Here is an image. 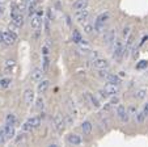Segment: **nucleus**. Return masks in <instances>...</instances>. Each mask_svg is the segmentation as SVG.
<instances>
[{"label":"nucleus","mask_w":148,"mask_h":147,"mask_svg":"<svg viewBox=\"0 0 148 147\" xmlns=\"http://www.w3.org/2000/svg\"><path fill=\"white\" fill-rule=\"evenodd\" d=\"M109 17H110L109 12H103V13H101L100 16H97L96 22H95V30L97 32V33L103 32V29H105V24L108 22Z\"/></svg>","instance_id":"f257e3e1"},{"label":"nucleus","mask_w":148,"mask_h":147,"mask_svg":"<svg viewBox=\"0 0 148 147\" xmlns=\"http://www.w3.org/2000/svg\"><path fill=\"white\" fill-rule=\"evenodd\" d=\"M125 55V46L121 39H115L114 41V53H113V58L115 61H121L122 57Z\"/></svg>","instance_id":"f03ea898"},{"label":"nucleus","mask_w":148,"mask_h":147,"mask_svg":"<svg viewBox=\"0 0 148 147\" xmlns=\"http://www.w3.org/2000/svg\"><path fill=\"white\" fill-rule=\"evenodd\" d=\"M41 125V118L39 117H32L23 125V131H32L33 129H37Z\"/></svg>","instance_id":"7ed1b4c3"},{"label":"nucleus","mask_w":148,"mask_h":147,"mask_svg":"<svg viewBox=\"0 0 148 147\" xmlns=\"http://www.w3.org/2000/svg\"><path fill=\"white\" fill-rule=\"evenodd\" d=\"M53 124H54V128H55V130L58 131V133H62V131L64 130L66 121H64V118H63V116H62L60 113H58L55 117H54Z\"/></svg>","instance_id":"20e7f679"},{"label":"nucleus","mask_w":148,"mask_h":147,"mask_svg":"<svg viewBox=\"0 0 148 147\" xmlns=\"http://www.w3.org/2000/svg\"><path fill=\"white\" fill-rule=\"evenodd\" d=\"M1 34H3V42L5 45H13L17 41V34L12 30L1 32Z\"/></svg>","instance_id":"39448f33"},{"label":"nucleus","mask_w":148,"mask_h":147,"mask_svg":"<svg viewBox=\"0 0 148 147\" xmlns=\"http://www.w3.org/2000/svg\"><path fill=\"white\" fill-rule=\"evenodd\" d=\"M92 66L95 67L96 70H105L109 67V62L103 58H96L92 61Z\"/></svg>","instance_id":"423d86ee"},{"label":"nucleus","mask_w":148,"mask_h":147,"mask_svg":"<svg viewBox=\"0 0 148 147\" xmlns=\"http://www.w3.org/2000/svg\"><path fill=\"white\" fill-rule=\"evenodd\" d=\"M103 91L106 92L108 96H114L119 92V86L118 84H113V83H106L103 87Z\"/></svg>","instance_id":"0eeeda50"},{"label":"nucleus","mask_w":148,"mask_h":147,"mask_svg":"<svg viewBox=\"0 0 148 147\" xmlns=\"http://www.w3.org/2000/svg\"><path fill=\"white\" fill-rule=\"evenodd\" d=\"M89 17V11L87 8L85 9H81V11H76L75 13V20L77 22H85Z\"/></svg>","instance_id":"6e6552de"},{"label":"nucleus","mask_w":148,"mask_h":147,"mask_svg":"<svg viewBox=\"0 0 148 147\" xmlns=\"http://www.w3.org/2000/svg\"><path fill=\"white\" fill-rule=\"evenodd\" d=\"M41 24H42V16H39L38 13L34 12L30 16V26L33 29H39L41 28Z\"/></svg>","instance_id":"1a4fd4ad"},{"label":"nucleus","mask_w":148,"mask_h":147,"mask_svg":"<svg viewBox=\"0 0 148 147\" xmlns=\"http://www.w3.org/2000/svg\"><path fill=\"white\" fill-rule=\"evenodd\" d=\"M24 100H25L26 105H29V106L34 103V100H36V93H34L33 89H26L25 93H24Z\"/></svg>","instance_id":"9d476101"},{"label":"nucleus","mask_w":148,"mask_h":147,"mask_svg":"<svg viewBox=\"0 0 148 147\" xmlns=\"http://www.w3.org/2000/svg\"><path fill=\"white\" fill-rule=\"evenodd\" d=\"M117 116H118V118H119L121 121H123V122L129 121V113H127V109H126L123 105H118Z\"/></svg>","instance_id":"9b49d317"},{"label":"nucleus","mask_w":148,"mask_h":147,"mask_svg":"<svg viewBox=\"0 0 148 147\" xmlns=\"http://www.w3.org/2000/svg\"><path fill=\"white\" fill-rule=\"evenodd\" d=\"M3 130H4V137H5V139H12L14 135H16V133H14V125L7 124L5 128H4Z\"/></svg>","instance_id":"f8f14e48"},{"label":"nucleus","mask_w":148,"mask_h":147,"mask_svg":"<svg viewBox=\"0 0 148 147\" xmlns=\"http://www.w3.org/2000/svg\"><path fill=\"white\" fill-rule=\"evenodd\" d=\"M42 76H43V70L34 68L33 72H32V75H30V79H32V81H34V83H38V81L42 80Z\"/></svg>","instance_id":"ddd939ff"},{"label":"nucleus","mask_w":148,"mask_h":147,"mask_svg":"<svg viewBox=\"0 0 148 147\" xmlns=\"http://www.w3.org/2000/svg\"><path fill=\"white\" fill-rule=\"evenodd\" d=\"M67 143L72 146H79L81 143V137L77 134H68L67 135Z\"/></svg>","instance_id":"4468645a"},{"label":"nucleus","mask_w":148,"mask_h":147,"mask_svg":"<svg viewBox=\"0 0 148 147\" xmlns=\"http://www.w3.org/2000/svg\"><path fill=\"white\" fill-rule=\"evenodd\" d=\"M88 4H89V0H76L73 3V9L75 11H81V9L88 8Z\"/></svg>","instance_id":"2eb2a0df"},{"label":"nucleus","mask_w":148,"mask_h":147,"mask_svg":"<svg viewBox=\"0 0 148 147\" xmlns=\"http://www.w3.org/2000/svg\"><path fill=\"white\" fill-rule=\"evenodd\" d=\"M49 86H50V81L49 80H41V83H38V87H37L38 93L39 95L46 93V91L49 89Z\"/></svg>","instance_id":"dca6fc26"},{"label":"nucleus","mask_w":148,"mask_h":147,"mask_svg":"<svg viewBox=\"0 0 148 147\" xmlns=\"http://www.w3.org/2000/svg\"><path fill=\"white\" fill-rule=\"evenodd\" d=\"M92 129H93V126L89 121H84L81 124V131L84 133V135H89L92 133Z\"/></svg>","instance_id":"f3484780"},{"label":"nucleus","mask_w":148,"mask_h":147,"mask_svg":"<svg viewBox=\"0 0 148 147\" xmlns=\"http://www.w3.org/2000/svg\"><path fill=\"white\" fill-rule=\"evenodd\" d=\"M103 41H105V43H106V45L113 43V42L115 41V33H114V30L106 32V33H105V37H103Z\"/></svg>","instance_id":"a211bd4d"},{"label":"nucleus","mask_w":148,"mask_h":147,"mask_svg":"<svg viewBox=\"0 0 148 147\" xmlns=\"http://www.w3.org/2000/svg\"><path fill=\"white\" fill-rule=\"evenodd\" d=\"M26 9H28V12H29V16H32L37 9V1L36 0H28V3H26Z\"/></svg>","instance_id":"6ab92c4d"},{"label":"nucleus","mask_w":148,"mask_h":147,"mask_svg":"<svg viewBox=\"0 0 148 147\" xmlns=\"http://www.w3.org/2000/svg\"><path fill=\"white\" fill-rule=\"evenodd\" d=\"M68 109H70V113H71V116L72 117H77L79 116V110H77V108H76V105H75V103H73L72 100H68Z\"/></svg>","instance_id":"aec40b11"},{"label":"nucleus","mask_w":148,"mask_h":147,"mask_svg":"<svg viewBox=\"0 0 148 147\" xmlns=\"http://www.w3.org/2000/svg\"><path fill=\"white\" fill-rule=\"evenodd\" d=\"M105 78H106V81H108V83L118 84V86L121 84V79H119V76H117V75H113V74H108Z\"/></svg>","instance_id":"412c9836"},{"label":"nucleus","mask_w":148,"mask_h":147,"mask_svg":"<svg viewBox=\"0 0 148 147\" xmlns=\"http://www.w3.org/2000/svg\"><path fill=\"white\" fill-rule=\"evenodd\" d=\"M14 68V61L13 59H8L5 62V74H12Z\"/></svg>","instance_id":"4be33fe9"},{"label":"nucleus","mask_w":148,"mask_h":147,"mask_svg":"<svg viewBox=\"0 0 148 147\" xmlns=\"http://www.w3.org/2000/svg\"><path fill=\"white\" fill-rule=\"evenodd\" d=\"M87 96H88V100H89L90 104H92V106H95V108H98V106H100V103H98V100L96 99L95 96H93V95L88 93Z\"/></svg>","instance_id":"5701e85b"},{"label":"nucleus","mask_w":148,"mask_h":147,"mask_svg":"<svg viewBox=\"0 0 148 147\" xmlns=\"http://www.w3.org/2000/svg\"><path fill=\"white\" fill-rule=\"evenodd\" d=\"M12 80L8 78H4V79H0V88H8L11 86Z\"/></svg>","instance_id":"b1692460"},{"label":"nucleus","mask_w":148,"mask_h":147,"mask_svg":"<svg viewBox=\"0 0 148 147\" xmlns=\"http://www.w3.org/2000/svg\"><path fill=\"white\" fill-rule=\"evenodd\" d=\"M49 54H43V67H42V70H43V72H46L49 70Z\"/></svg>","instance_id":"393cba45"},{"label":"nucleus","mask_w":148,"mask_h":147,"mask_svg":"<svg viewBox=\"0 0 148 147\" xmlns=\"http://www.w3.org/2000/svg\"><path fill=\"white\" fill-rule=\"evenodd\" d=\"M135 97H136V99H140V100L144 99L145 97V91L144 89H139V91H136L135 92Z\"/></svg>","instance_id":"a878e982"},{"label":"nucleus","mask_w":148,"mask_h":147,"mask_svg":"<svg viewBox=\"0 0 148 147\" xmlns=\"http://www.w3.org/2000/svg\"><path fill=\"white\" fill-rule=\"evenodd\" d=\"M7 124H11V125L16 124V117H14V114H8V116H7Z\"/></svg>","instance_id":"bb28decb"},{"label":"nucleus","mask_w":148,"mask_h":147,"mask_svg":"<svg viewBox=\"0 0 148 147\" xmlns=\"http://www.w3.org/2000/svg\"><path fill=\"white\" fill-rule=\"evenodd\" d=\"M135 118H136V121L139 122V124H142V122L144 121V118H145V114L143 113V112H140V113H138L136 116H135Z\"/></svg>","instance_id":"cd10ccee"},{"label":"nucleus","mask_w":148,"mask_h":147,"mask_svg":"<svg viewBox=\"0 0 148 147\" xmlns=\"http://www.w3.org/2000/svg\"><path fill=\"white\" fill-rule=\"evenodd\" d=\"M93 30H95V26L93 25H89V24H88V25L84 26V32H85L87 34H92Z\"/></svg>","instance_id":"c85d7f7f"},{"label":"nucleus","mask_w":148,"mask_h":147,"mask_svg":"<svg viewBox=\"0 0 148 147\" xmlns=\"http://www.w3.org/2000/svg\"><path fill=\"white\" fill-rule=\"evenodd\" d=\"M73 41L77 42V43H80V42L83 41V39H81V36L77 33V32H75V33H73Z\"/></svg>","instance_id":"c756f323"},{"label":"nucleus","mask_w":148,"mask_h":147,"mask_svg":"<svg viewBox=\"0 0 148 147\" xmlns=\"http://www.w3.org/2000/svg\"><path fill=\"white\" fill-rule=\"evenodd\" d=\"M37 109H39V110L43 109V99L42 97H39L38 100H37Z\"/></svg>","instance_id":"7c9ffc66"},{"label":"nucleus","mask_w":148,"mask_h":147,"mask_svg":"<svg viewBox=\"0 0 148 147\" xmlns=\"http://www.w3.org/2000/svg\"><path fill=\"white\" fill-rule=\"evenodd\" d=\"M130 37V26H127V28L123 29V38L127 39Z\"/></svg>","instance_id":"2f4dec72"},{"label":"nucleus","mask_w":148,"mask_h":147,"mask_svg":"<svg viewBox=\"0 0 148 147\" xmlns=\"http://www.w3.org/2000/svg\"><path fill=\"white\" fill-rule=\"evenodd\" d=\"M4 141H5V137H4V130L0 128V144L4 143Z\"/></svg>","instance_id":"473e14b6"},{"label":"nucleus","mask_w":148,"mask_h":147,"mask_svg":"<svg viewBox=\"0 0 148 147\" xmlns=\"http://www.w3.org/2000/svg\"><path fill=\"white\" fill-rule=\"evenodd\" d=\"M148 64V62H145V61H142V63H139L138 64V68H143V67H145Z\"/></svg>","instance_id":"72a5a7b5"},{"label":"nucleus","mask_w":148,"mask_h":147,"mask_svg":"<svg viewBox=\"0 0 148 147\" xmlns=\"http://www.w3.org/2000/svg\"><path fill=\"white\" fill-rule=\"evenodd\" d=\"M118 97H113L112 99V101H110V104H112V105H115V104H118Z\"/></svg>","instance_id":"f704fd0d"},{"label":"nucleus","mask_w":148,"mask_h":147,"mask_svg":"<svg viewBox=\"0 0 148 147\" xmlns=\"http://www.w3.org/2000/svg\"><path fill=\"white\" fill-rule=\"evenodd\" d=\"M143 113L145 114V117L148 116V103H147V104H145V105H144V109H143Z\"/></svg>","instance_id":"c9c22d12"},{"label":"nucleus","mask_w":148,"mask_h":147,"mask_svg":"<svg viewBox=\"0 0 148 147\" xmlns=\"http://www.w3.org/2000/svg\"><path fill=\"white\" fill-rule=\"evenodd\" d=\"M3 12H4V8H3V7H0V16L3 14Z\"/></svg>","instance_id":"e433bc0d"},{"label":"nucleus","mask_w":148,"mask_h":147,"mask_svg":"<svg viewBox=\"0 0 148 147\" xmlns=\"http://www.w3.org/2000/svg\"><path fill=\"white\" fill-rule=\"evenodd\" d=\"M0 42H3V34H1V32H0Z\"/></svg>","instance_id":"4c0bfd02"},{"label":"nucleus","mask_w":148,"mask_h":147,"mask_svg":"<svg viewBox=\"0 0 148 147\" xmlns=\"http://www.w3.org/2000/svg\"><path fill=\"white\" fill-rule=\"evenodd\" d=\"M3 3H5V0H0V4H3Z\"/></svg>","instance_id":"58836bf2"}]
</instances>
